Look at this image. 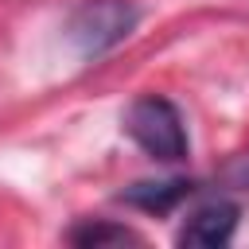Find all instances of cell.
<instances>
[{"label": "cell", "instance_id": "cell-1", "mask_svg": "<svg viewBox=\"0 0 249 249\" xmlns=\"http://www.w3.org/2000/svg\"><path fill=\"white\" fill-rule=\"evenodd\" d=\"M140 23V8L132 0H82L66 19V43L78 58H101L121 47Z\"/></svg>", "mask_w": 249, "mask_h": 249}, {"label": "cell", "instance_id": "cell-2", "mask_svg": "<svg viewBox=\"0 0 249 249\" xmlns=\"http://www.w3.org/2000/svg\"><path fill=\"white\" fill-rule=\"evenodd\" d=\"M124 128L128 136L160 163H179L187 160V128H183V113L160 97V93H144L128 105V117H124Z\"/></svg>", "mask_w": 249, "mask_h": 249}, {"label": "cell", "instance_id": "cell-3", "mask_svg": "<svg viewBox=\"0 0 249 249\" xmlns=\"http://www.w3.org/2000/svg\"><path fill=\"white\" fill-rule=\"evenodd\" d=\"M237 202L230 198H214V202H202L195 214H187L183 230H179V245H198V249H214V245H226L237 230Z\"/></svg>", "mask_w": 249, "mask_h": 249}, {"label": "cell", "instance_id": "cell-4", "mask_svg": "<svg viewBox=\"0 0 249 249\" xmlns=\"http://www.w3.org/2000/svg\"><path fill=\"white\" fill-rule=\"evenodd\" d=\"M191 191H195L191 179H163V183H132L121 198H124L128 206L148 210V214H167V210H175Z\"/></svg>", "mask_w": 249, "mask_h": 249}, {"label": "cell", "instance_id": "cell-5", "mask_svg": "<svg viewBox=\"0 0 249 249\" xmlns=\"http://www.w3.org/2000/svg\"><path fill=\"white\" fill-rule=\"evenodd\" d=\"M70 241L82 249H97V245H124V241H140V237L117 222H82L70 230Z\"/></svg>", "mask_w": 249, "mask_h": 249}, {"label": "cell", "instance_id": "cell-6", "mask_svg": "<svg viewBox=\"0 0 249 249\" xmlns=\"http://www.w3.org/2000/svg\"><path fill=\"white\" fill-rule=\"evenodd\" d=\"M226 179H230V183H237V187H249V156H241V160L226 171Z\"/></svg>", "mask_w": 249, "mask_h": 249}]
</instances>
